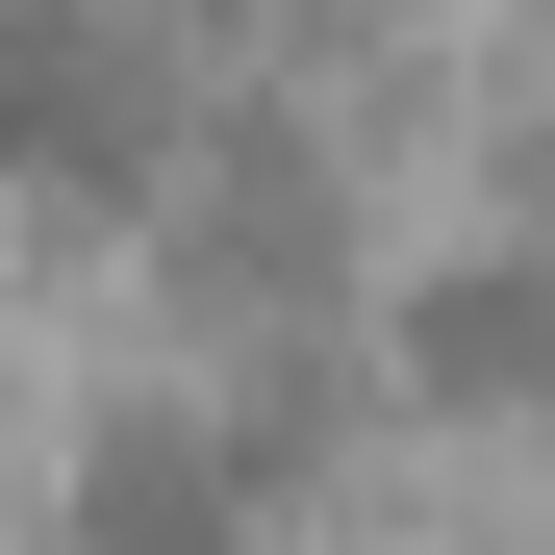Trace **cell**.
Returning <instances> with one entry per match:
<instances>
[{
	"label": "cell",
	"mask_w": 555,
	"mask_h": 555,
	"mask_svg": "<svg viewBox=\"0 0 555 555\" xmlns=\"http://www.w3.org/2000/svg\"><path fill=\"white\" fill-rule=\"evenodd\" d=\"M278 505H304V404L278 379H152V404L76 429L51 555H278Z\"/></svg>",
	"instance_id": "2"
},
{
	"label": "cell",
	"mask_w": 555,
	"mask_h": 555,
	"mask_svg": "<svg viewBox=\"0 0 555 555\" xmlns=\"http://www.w3.org/2000/svg\"><path fill=\"white\" fill-rule=\"evenodd\" d=\"M203 76H177V0H0V228L152 203Z\"/></svg>",
	"instance_id": "1"
},
{
	"label": "cell",
	"mask_w": 555,
	"mask_h": 555,
	"mask_svg": "<svg viewBox=\"0 0 555 555\" xmlns=\"http://www.w3.org/2000/svg\"><path fill=\"white\" fill-rule=\"evenodd\" d=\"M404 379H429V404H480V429L555 404V228H480V253H429V278H404Z\"/></svg>",
	"instance_id": "3"
}]
</instances>
